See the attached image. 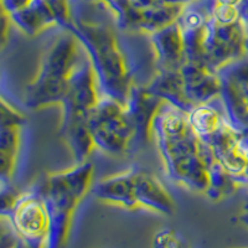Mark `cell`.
Returning a JSON list of instances; mask_svg holds the SVG:
<instances>
[{
	"instance_id": "obj_1",
	"label": "cell",
	"mask_w": 248,
	"mask_h": 248,
	"mask_svg": "<svg viewBox=\"0 0 248 248\" xmlns=\"http://www.w3.org/2000/svg\"><path fill=\"white\" fill-rule=\"evenodd\" d=\"M12 221L26 247L44 248L50 226V214L39 199L26 198L15 203Z\"/></svg>"
},
{
	"instance_id": "obj_2",
	"label": "cell",
	"mask_w": 248,
	"mask_h": 248,
	"mask_svg": "<svg viewBox=\"0 0 248 248\" xmlns=\"http://www.w3.org/2000/svg\"><path fill=\"white\" fill-rule=\"evenodd\" d=\"M190 124L198 134L207 136L215 132L218 127V117L211 108L200 107L191 113Z\"/></svg>"
},
{
	"instance_id": "obj_3",
	"label": "cell",
	"mask_w": 248,
	"mask_h": 248,
	"mask_svg": "<svg viewBox=\"0 0 248 248\" xmlns=\"http://www.w3.org/2000/svg\"><path fill=\"white\" fill-rule=\"evenodd\" d=\"M240 16V12L236 5L217 3L214 8V17L220 25H233Z\"/></svg>"
},
{
	"instance_id": "obj_4",
	"label": "cell",
	"mask_w": 248,
	"mask_h": 248,
	"mask_svg": "<svg viewBox=\"0 0 248 248\" xmlns=\"http://www.w3.org/2000/svg\"><path fill=\"white\" fill-rule=\"evenodd\" d=\"M154 248H179V241L176 240L174 232L167 230L155 237Z\"/></svg>"
},
{
	"instance_id": "obj_5",
	"label": "cell",
	"mask_w": 248,
	"mask_h": 248,
	"mask_svg": "<svg viewBox=\"0 0 248 248\" xmlns=\"http://www.w3.org/2000/svg\"><path fill=\"white\" fill-rule=\"evenodd\" d=\"M32 1L34 0H4V9L8 10L9 14H15L30 6Z\"/></svg>"
},
{
	"instance_id": "obj_6",
	"label": "cell",
	"mask_w": 248,
	"mask_h": 248,
	"mask_svg": "<svg viewBox=\"0 0 248 248\" xmlns=\"http://www.w3.org/2000/svg\"><path fill=\"white\" fill-rule=\"evenodd\" d=\"M217 3L221 4H227V5H238L242 0H216Z\"/></svg>"
},
{
	"instance_id": "obj_7",
	"label": "cell",
	"mask_w": 248,
	"mask_h": 248,
	"mask_svg": "<svg viewBox=\"0 0 248 248\" xmlns=\"http://www.w3.org/2000/svg\"><path fill=\"white\" fill-rule=\"evenodd\" d=\"M13 248H28V247H26L23 242H20V243H16V245H15V247H13Z\"/></svg>"
}]
</instances>
